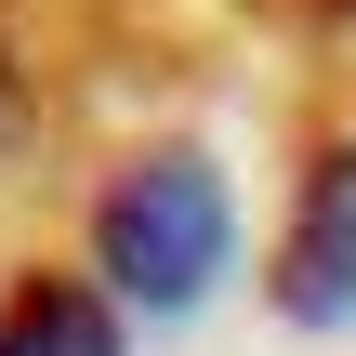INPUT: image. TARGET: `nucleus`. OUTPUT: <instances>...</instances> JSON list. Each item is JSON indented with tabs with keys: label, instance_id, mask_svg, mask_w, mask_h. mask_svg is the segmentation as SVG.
<instances>
[{
	"label": "nucleus",
	"instance_id": "obj_1",
	"mask_svg": "<svg viewBox=\"0 0 356 356\" xmlns=\"http://www.w3.org/2000/svg\"><path fill=\"white\" fill-rule=\"evenodd\" d=\"M92 277L132 317H198L238 277V185L211 145H132L92 198Z\"/></svg>",
	"mask_w": 356,
	"mask_h": 356
},
{
	"label": "nucleus",
	"instance_id": "obj_2",
	"mask_svg": "<svg viewBox=\"0 0 356 356\" xmlns=\"http://www.w3.org/2000/svg\"><path fill=\"white\" fill-rule=\"evenodd\" d=\"M264 304L291 330H356V132H317L291 172V225L264 264Z\"/></svg>",
	"mask_w": 356,
	"mask_h": 356
},
{
	"label": "nucleus",
	"instance_id": "obj_3",
	"mask_svg": "<svg viewBox=\"0 0 356 356\" xmlns=\"http://www.w3.org/2000/svg\"><path fill=\"white\" fill-rule=\"evenodd\" d=\"M0 356H132L92 264H13L0 277Z\"/></svg>",
	"mask_w": 356,
	"mask_h": 356
}]
</instances>
